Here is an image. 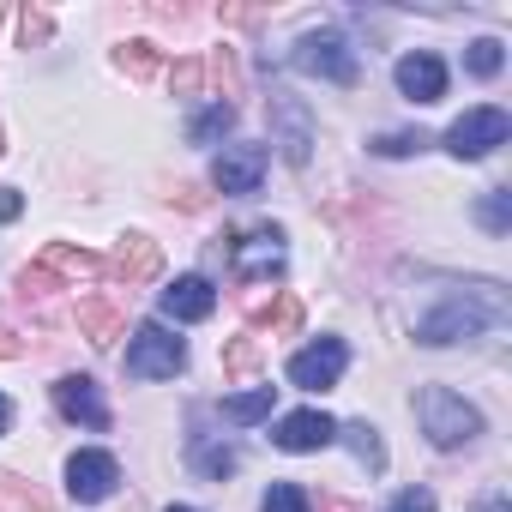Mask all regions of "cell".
Listing matches in <instances>:
<instances>
[{
  "label": "cell",
  "instance_id": "cell-1",
  "mask_svg": "<svg viewBox=\"0 0 512 512\" xmlns=\"http://www.w3.org/2000/svg\"><path fill=\"white\" fill-rule=\"evenodd\" d=\"M506 314V302H500V290L494 284H470V290H452V296H440V308L434 314H422L416 320V344H458V338H476V332H488L494 320Z\"/></svg>",
  "mask_w": 512,
  "mask_h": 512
},
{
  "label": "cell",
  "instance_id": "cell-2",
  "mask_svg": "<svg viewBox=\"0 0 512 512\" xmlns=\"http://www.w3.org/2000/svg\"><path fill=\"white\" fill-rule=\"evenodd\" d=\"M416 416H422V434H428V446H440V452H452V446H470V440L482 434V416H476V404H464L452 386H422V392H416Z\"/></svg>",
  "mask_w": 512,
  "mask_h": 512
},
{
  "label": "cell",
  "instance_id": "cell-3",
  "mask_svg": "<svg viewBox=\"0 0 512 512\" xmlns=\"http://www.w3.org/2000/svg\"><path fill=\"white\" fill-rule=\"evenodd\" d=\"M181 368H187V344L163 320H151V326L133 332V344H127V374L133 380H175Z\"/></svg>",
  "mask_w": 512,
  "mask_h": 512
},
{
  "label": "cell",
  "instance_id": "cell-4",
  "mask_svg": "<svg viewBox=\"0 0 512 512\" xmlns=\"http://www.w3.org/2000/svg\"><path fill=\"white\" fill-rule=\"evenodd\" d=\"M290 67L308 79H332V85H356V49L338 31H308L290 49Z\"/></svg>",
  "mask_w": 512,
  "mask_h": 512
},
{
  "label": "cell",
  "instance_id": "cell-5",
  "mask_svg": "<svg viewBox=\"0 0 512 512\" xmlns=\"http://www.w3.org/2000/svg\"><path fill=\"white\" fill-rule=\"evenodd\" d=\"M266 115H272V145L302 169L314 157V115H308V103L290 97V91H272L266 97Z\"/></svg>",
  "mask_w": 512,
  "mask_h": 512
},
{
  "label": "cell",
  "instance_id": "cell-6",
  "mask_svg": "<svg viewBox=\"0 0 512 512\" xmlns=\"http://www.w3.org/2000/svg\"><path fill=\"white\" fill-rule=\"evenodd\" d=\"M506 133H512L506 109H464V115L446 127V151H452L458 163H476V157H488L494 145H506Z\"/></svg>",
  "mask_w": 512,
  "mask_h": 512
},
{
  "label": "cell",
  "instance_id": "cell-7",
  "mask_svg": "<svg viewBox=\"0 0 512 512\" xmlns=\"http://www.w3.org/2000/svg\"><path fill=\"white\" fill-rule=\"evenodd\" d=\"M344 368H350L344 338H320V344H308V350H296V356H290V380H296L302 392H326V386H338V380H344Z\"/></svg>",
  "mask_w": 512,
  "mask_h": 512
},
{
  "label": "cell",
  "instance_id": "cell-8",
  "mask_svg": "<svg viewBox=\"0 0 512 512\" xmlns=\"http://www.w3.org/2000/svg\"><path fill=\"white\" fill-rule=\"evenodd\" d=\"M229 260H235V278H247V284H260V278H272V272H284V229H253V235H241L235 247H229Z\"/></svg>",
  "mask_w": 512,
  "mask_h": 512
},
{
  "label": "cell",
  "instance_id": "cell-9",
  "mask_svg": "<svg viewBox=\"0 0 512 512\" xmlns=\"http://www.w3.org/2000/svg\"><path fill=\"white\" fill-rule=\"evenodd\" d=\"M115 482H121V464H115L109 452H73V458H67V494H73L79 506L109 500Z\"/></svg>",
  "mask_w": 512,
  "mask_h": 512
},
{
  "label": "cell",
  "instance_id": "cell-10",
  "mask_svg": "<svg viewBox=\"0 0 512 512\" xmlns=\"http://www.w3.org/2000/svg\"><path fill=\"white\" fill-rule=\"evenodd\" d=\"M157 266H163V253H157V241L151 235H121L115 241V253H109V260H103V272L115 278V284H151L157 278Z\"/></svg>",
  "mask_w": 512,
  "mask_h": 512
},
{
  "label": "cell",
  "instance_id": "cell-11",
  "mask_svg": "<svg viewBox=\"0 0 512 512\" xmlns=\"http://www.w3.org/2000/svg\"><path fill=\"white\" fill-rule=\"evenodd\" d=\"M266 163H272V151H266V145H229V151L217 157L211 181H217L223 193H260V181H266Z\"/></svg>",
  "mask_w": 512,
  "mask_h": 512
},
{
  "label": "cell",
  "instance_id": "cell-12",
  "mask_svg": "<svg viewBox=\"0 0 512 512\" xmlns=\"http://www.w3.org/2000/svg\"><path fill=\"white\" fill-rule=\"evenodd\" d=\"M55 410H61L67 422L109 428V404H103V392H97L91 374H61V380H55Z\"/></svg>",
  "mask_w": 512,
  "mask_h": 512
},
{
  "label": "cell",
  "instance_id": "cell-13",
  "mask_svg": "<svg viewBox=\"0 0 512 512\" xmlns=\"http://www.w3.org/2000/svg\"><path fill=\"white\" fill-rule=\"evenodd\" d=\"M332 440H338V422L326 410H296V416H284L272 428V446H284V452H320Z\"/></svg>",
  "mask_w": 512,
  "mask_h": 512
},
{
  "label": "cell",
  "instance_id": "cell-14",
  "mask_svg": "<svg viewBox=\"0 0 512 512\" xmlns=\"http://www.w3.org/2000/svg\"><path fill=\"white\" fill-rule=\"evenodd\" d=\"M398 91H404L410 103H440V97H446V67H440V55H428V49L404 55V61H398Z\"/></svg>",
  "mask_w": 512,
  "mask_h": 512
},
{
  "label": "cell",
  "instance_id": "cell-15",
  "mask_svg": "<svg viewBox=\"0 0 512 512\" xmlns=\"http://www.w3.org/2000/svg\"><path fill=\"white\" fill-rule=\"evenodd\" d=\"M37 266H43L49 278H61V284H91V278L103 272L97 253H91V247H73V241H49Z\"/></svg>",
  "mask_w": 512,
  "mask_h": 512
},
{
  "label": "cell",
  "instance_id": "cell-16",
  "mask_svg": "<svg viewBox=\"0 0 512 512\" xmlns=\"http://www.w3.org/2000/svg\"><path fill=\"white\" fill-rule=\"evenodd\" d=\"M211 308H217V290L205 278H175L163 290V314L169 320H211Z\"/></svg>",
  "mask_w": 512,
  "mask_h": 512
},
{
  "label": "cell",
  "instance_id": "cell-17",
  "mask_svg": "<svg viewBox=\"0 0 512 512\" xmlns=\"http://www.w3.org/2000/svg\"><path fill=\"white\" fill-rule=\"evenodd\" d=\"M79 332H85L97 350H109V344L127 332V314H121L115 302H79Z\"/></svg>",
  "mask_w": 512,
  "mask_h": 512
},
{
  "label": "cell",
  "instance_id": "cell-18",
  "mask_svg": "<svg viewBox=\"0 0 512 512\" xmlns=\"http://www.w3.org/2000/svg\"><path fill=\"white\" fill-rule=\"evenodd\" d=\"M338 440L356 452V464H362L368 476H380V470H386V446H380V434H374L368 422H344V428H338Z\"/></svg>",
  "mask_w": 512,
  "mask_h": 512
},
{
  "label": "cell",
  "instance_id": "cell-19",
  "mask_svg": "<svg viewBox=\"0 0 512 512\" xmlns=\"http://www.w3.org/2000/svg\"><path fill=\"white\" fill-rule=\"evenodd\" d=\"M223 416H229V422H266V416H272V386H253V392L223 398Z\"/></svg>",
  "mask_w": 512,
  "mask_h": 512
},
{
  "label": "cell",
  "instance_id": "cell-20",
  "mask_svg": "<svg viewBox=\"0 0 512 512\" xmlns=\"http://www.w3.org/2000/svg\"><path fill=\"white\" fill-rule=\"evenodd\" d=\"M253 326H260V332H296L302 326V302L296 296H278L266 308H253Z\"/></svg>",
  "mask_w": 512,
  "mask_h": 512
},
{
  "label": "cell",
  "instance_id": "cell-21",
  "mask_svg": "<svg viewBox=\"0 0 512 512\" xmlns=\"http://www.w3.org/2000/svg\"><path fill=\"white\" fill-rule=\"evenodd\" d=\"M115 67H121L127 79H157L163 55H157L151 43H121V49H115Z\"/></svg>",
  "mask_w": 512,
  "mask_h": 512
},
{
  "label": "cell",
  "instance_id": "cell-22",
  "mask_svg": "<svg viewBox=\"0 0 512 512\" xmlns=\"http://www.w3.org/2000/svg\"><path fill=\"white\" fill-rule=\"evenodd\" d=\"M229 127H235V109H229V103H211V109H199V115H193L187 139H193V145H211V139H223Z\"/></svg>",
  "mask_w": 512,
  "mask_h": 512
},
{
  "label": "cell",
  "instance_id": "cell-23",
  "mask_svg": "<svg viewBox=\"0 0 512 512\" xmlns=\"http://www.w3.org/2000/svg\"><path fill=\"white\" fill-rule=\"evenodd\" d=\"M253 368H260V338H229V344H223V374L241 380V374H253Z\"/></svg>",
  "mask_w": 512,
  "mask_h": 512
},
{
  "label": "cell",
  "instance_id": "cell-24",
  "mask_svg": "<svg viewBox=\"0 0 512 512\" xmlns=\"http://www.w3.org/2000/svg\"><path fill=\"white\" fill-rule=\"evenodd\" d=\"M464 67H470L476 79H494V73L506 67V55H500V43H494V37H476V43L464 49Z\"/></svg>",
  "mask_w": 512,
  "mask_h": 512
},
{
  "label": "cell",
  "instance_id": "cell-25",
  "mask_svg": "<svg viewBox=\"0 0 512 512\" xmlns=\"http://www.w3.org/2000/svg\"><path fill=\"white\" fill-rule=\"evenodd\" d=\"M308 506H314V500H308L302 482H272L266 500H260V512H308Z\"/></svg>",
  "mask_w": 512,
  "mask_h": 512
},
{
  "label": "cell",
  "instance_id": "cell-26",
  "mask_svg": "<svg viewBox=\"0 0 512 512\" xmlns=\"http://www.w3.org/2000/svg\"><path fill=\"white\" fill-rule=\"evenodd\" d=\"M422 145H434L422 127H416V133H380V139H374V151H380V157H410V151H422Z\"/></svg>",
  "mask_w": 512,
  "mask_h": 512
},
{
  "label": "cell",
  "instance_id": "cell-27",
  "mask_svg": "<svg viewBox=\"0 0 512 512\" xmlns=\"http://www.w3.org/2000/svg\"><path fill=\"white\" fill-rule=\"evenodd\" d=\"M19 37H25V49H31V43H49V37H55V19H49L43 7H25V13H19Z\"/></svg>",
  "mask_w": 512,
  "mask_h": 512
},
{
  "label": "cell",
  "instance_id": "cell-28",
  "mask_svg": "<svg viewBox=\"0 0 512 512\" xmlns=\"http://www.w3.org/2000/svg\"><path fill=\"white\" fill-rule=\"evenodd\" d=\"M193 464H199L211 482H223V476L235 470V452H229V446H199V452H193Z\"/></svg>",
  "mask_w": 512,
  "mask_h": 512
},
{
  "label": "cell",
  "instance_id": "cell-29",
  "mask_svg": "<svg viewBox=\"0 0 512 512\" xmlns=\"http://www.w3.org/2000/svg\"><path fill=\"white\" fill-rule=\"evenodd\" d=\"M169 85H175V97H199V91H205V61H181V67L169 73Z\"/></svg>",
  "mask_w": 512,
  "mask_h": 512
},
{
  "label": "cell",
  "instance_id": "cell-30",
  "mask_svg": "<svg viewBox=\"0 0 512 512\" xmlns=\"http://www.w3.org/2000/svg\"><path fill=\"white\" fill-rule=\"evenodd\" d=\"M0 494L13 500V512H43V494H37V488H25L19 476H0Z\"/></svg>",
  "mask_w": 512,
  "mask_h": 512
},
{
  "label": "cell",
  "instance_id": "cell-31",
  "mask_svg": "<svg viewBox=\"0 0 512 512\" xmlns=\"http://www.w3.org/2000/svg\"><path fill=\"white\" fill-rule=\"evenodd\" d=\"M482 223L500 235V229L512 223V193H488V199H482Z\"/></svg>",
  "mask_w": 512,
  "mask_h": 512
},
{
  "label": "cell",
  "instance_id": "cell-32",
  "mask_svg": "<svg viewBox=\"0 0 512 512\" xmlns=\"http://www.w3.org/2000/svg\"><path fill=\"white\" fill-rule=\"evenodd\" d=\"M386 512H434V494H428V488H404Z\"/></svg>",
  "mask_w": 512,
  "mask_h": 512
},
{
  "label": "cell",
  "instance_id": "cell-33",
  "mask_svg": "<svg viewBox=\"0 0 512 512\" xmlns=\"http://www.w3.org/2000/svg\"><path fill=\"white\" fill-rule=\"evenodd\" d=\"M211 73H217V85H223V91H235V85H241V73H235V55H229V49H217V55H211Z\"/></svg>",
  "mask_w": 512,
  "mask_h": 512
},
{
  "label": "cell",
  "instance_id": "cell-34",
  "mask_svg": "<svg viewBox=\"0 0 512 512\" xmlns=\"http://www.w3.org/2000/svg\"><path fill=\"white\" fill-rule=\"evenodd\" d=\"M19 211H25V199H19V193H13V187H0V223H13V217H19Z\"/></svg>",
  "mask_w": 512,
  "mask_h": 512
},
{
  "label": "cell",
  "instance_id": "cell-35",
  "mask_svg": "<svg viewBox=\"0 0 512 512\" xmlns=\"http://www.w3.org/2000/svg\"><path fill=\"white\" fill-rule=\"evenodd\" d=\"M175 205H181V211H199V205H205V193H199V187H175Z\"/></svg>",
  "mask_w": 512,
  "mask_h": 512
},
{
  "label": "cell",
  "instance_id": "cell-36",
  "mask_svg": "<svg viewBox=\"0 0 512 512\" xmlns=\"http://www.w3.org/2000/svg\"><path fill=\"white\" fill-rule=\"evenodd\" d=\"M13 356H25V344H19L7 326H0V362H13Z\"/></svg>",
  "mask_w": 512,
  "mask_h": 512
},
{
  "label": "cell",
  "instance_id": "cell-37",
  "mask_svg": "<svg viewBox=\"0 0 512 512\" xmlns=\"http://www.w3.org/2000/svg\"><path fill=\"white\" fill-rule=\"evenodd\" d=\"M476 512H512V500H506V494H488V500H482Z\"/></svg>",
  "mask_w": 512,
  "mask_h": 512
},
{
  "label": "cell",
  "instance_id": "cell-38",
  "mask_svg": "<svg viewBox=\"0 0 512 512\" xmlns=\"http://www.w3.org/2000/svg\"><path fill=\"white\" fill-rule=\"evenodd\" d=\"M7 428H13V404H7V398H0V434H7Z\"/></svg>",
  "mask_w": 512,
  "mask_h": 512
},
{
  "label": "cell",
  "instance_id": "cell-39",
  "mask_svg": "<svg viewBox=\"0 0 512 512\" xmlns=\"http://www.w3.org/2000/svg\"><path fill=\"white\" fill-rule=\"evenodd\" d=\"M169 512H199V506H169Z\"/></svg>",
  "mask_w": 512,
  "mask_h": 512
},
{
  "label": "cell",
  "instance_id": "cell-40",
  "mask_svg": "<svg viewBox=\"0 0 512 512\" xmlns=\"http://www.w3.org/2000/svg\"><path fill=\"white\" fill-rule=\"evenodd\" d=\"M0 25H7V13H0Z\"/></svg>",
  "mask_w": 512,
  "mask_h": 512
}]
</instances>
